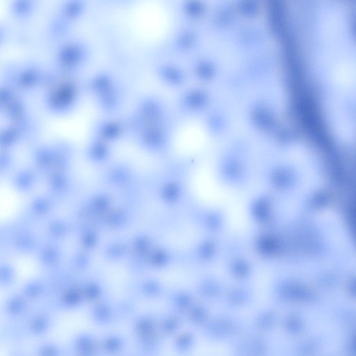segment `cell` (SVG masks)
Masks as SVG:
<instances>
[{"label": "cell", "instance_id": "6da1fadb", "mask_svg": "<svg viewBox=\"0 0 356 356\" xmlns=\"http://www.w3.org/2000/svg\"><path fill=\"white\" fill-rule=\"evenodd\" d=\"M317 65L328 111L340 136L356 130V40L338 8H325L318 24Z\"/></svg>", "mask_w": 356, "mask_h": 356}]
</instances>
